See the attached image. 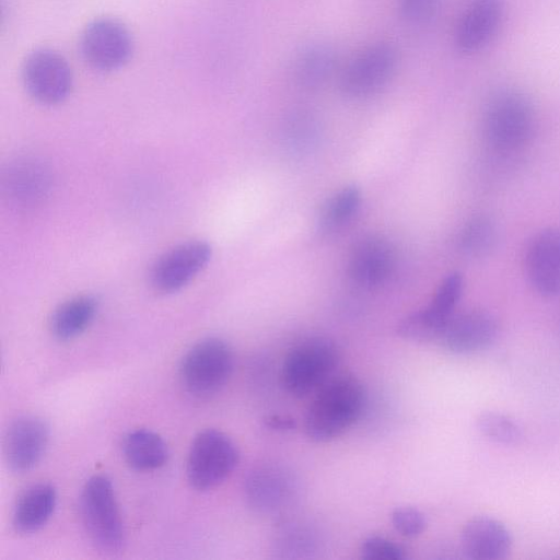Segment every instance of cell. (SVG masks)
<instances>
[{"mask_svg":"<svg viewBox=\"0 0 560 560\" xmlns=\"http://www.w3.org/2000/svg\"><path fill=\"white\" fill-rule=\"evenodd\" d=\"M527 277L537 292L546 296L560 293V230L536 234L525 255Z\"/></svg>","mask_w":560,"mask_h":560,"instance_id":"17","label":"cell"},{"mask_svg":"<svg viewBox=\"0 0 560 560\" xmlns=\"http://www.w3.org/2000/svg\"><path fill=\"white\" fill-rule=\"evenodd\" d=\"M398 65L397 49L376 42L359 51L340 71L339 89L350 98H364L384 88Z\"/></svg>","mask_w":560,"mask_h":560,"instance_id":"8","label":"cell"},{"mask_svg":"<svg viewBox=\"0 0 560 560\" xmlns=\"http://www.w3.org/2000/svg\"><path fill=\"white\" fill-rule=\"evenodd\" d=\"M296 491L293 475L278 465H260L248 471L244 493L248 505L259 513H275L287 508Z\"/></svg>","mask_w":560,"mask_h":560,"instance_id":"15","label":"cell"},{"mask_svg":"<svg viewBox=\"0 0 560 560\" xmlns=\"http://www.w3.org/2000/svg\"><path fill=\"white\" fill-rule=\"evenodd\" d=\"M98 302L92 295L74 296L60 304L50 318V330L59 340H70L81 335L93 322Z\"/></svg>","mask_w":560,"mask_h":560,"instance_id":"23","label":"cell"},{"mask_svg":"<svg viewBox=\"0 0 560 560\" xmlns=\"http://www.w3.org/2000/svg\"><path fill=\"white\" fill-rule=\"evenodd\" d=\"M463 288L464 279L459 272L446 276L425 308L416 311L399 322L397 334L416 342L438 340L444 325L455 313Z\"/></svg>","mask_w":560,"mask_h":560,"instance_id":"10","label":"cell"},{"mask_svg":"<svg viewBox=\"0 0 560 560\" xmlns=\"http://www.w3.org/2000/svg\"><path fill=\"white\" fill-rule=\"evenodd\" d=\"M237 463L238 451L229 435L215 429L200 431L188 453V481L199 491L213 489L232 474Z\"/></svg>","mask_w":560,"mask_h":560,"instance_id":"6","label":"cell"},{"mask_svg":"<svg viewBox=\"0 0 560 560\" xmlns=\"http://www.w3.org/2000/svg\"><path fill=\"white\" fill-rule=\"evenodd\" d=\"M49 436V425L37 416H22L12 421L3 439L8 467L14 472L34 468L46 452Z\"/></svg>","mask_w":560,"mask_h":560,"instance_id":"13","label":"cell"},{"mask_svg":"<svg viewBox=\"0 0 560 560\" xmlns=\"http://www.w3.org/2000/svg\"><path fill=\"white\" fill-rule=\"evenodd\" d=\"M362 558L368 560H402L405 549L397 542L377 535L366 537L360 548Z\"/></svg>","mask_w":560,"mask_h":560,"instance_id":"28","label":"cell"},{"mask_svg":"<svg viewBox=\"0 0 560 560\" xmlns=\"http://www.w3.org/2000/svg\"><path fill=\"white\" fill-rule=\"evenodd\" d=\"M79 49L90 68L98 72H113L129 62L135 43L122 22L101 18L84 27L79 39Z\"/></svg>","mask_w":560,"mask_h":560,"instance_id":"7","label":"cell"},{"mask_svg":"<svg viewBox=\"0 0 560 560\" xmlns=\"http://www.w3.org/2000/svg\"><path fill=\"white\" fill-rule=\"evenodd\" d=\"M504 13L503 0H471L454 33L456 49L464 55L482 50L495 36Z\"/></svg>","mask_w":560,"mask_h":560,"instance_id":"16","label":"cell"},{"mask_svg":"<svg viewBox=\"0 0 560 560\" xmlns=\"http://www.w3.org/2000/svg\"><path fill=\"white\" fill-rule=\"evenodd\" d=\"M365 399V389L354 375L330 377L307 408L304 420L307 438L325 443L340 436L360 418Z\"/></svg>","mask_w":560,"mask_h":560,"instance_id":"1","label":"cell"},{"mask_svg":"<svg viewBox=\"0 0 560 560\" xmlns=\"http://www.w3.org/2000/svg\"><path fill=\"white\" fill-rule=\"evenodd\" d=\"M211 254V246L200 240L172 247L153 262L149 272L150 285L160 293L183 289L203 270Z\"/></svg>","mask_w":560,"mask_h":560,"instance_id":"11","label":"cell"},{"mask_svg":"<svg viewBox=\"0 0 560 560\" xmlns=\"http://www.w3.org/2000/svg\"><path fill=\"white\" fill-rule=\"evenodd\" d=\"M80 512L84 529L101 550L115 552L125 544V528L112 480L94 475L83 486Z\"/></svg>","mask_w":560,"mask_h":560,"instance_id":"3","label":"cell"},{"mask_svg":"<svg viewBox=\"0 0 560 560\" xmlns=\"http://www.w3.org/2000/svg\"><path fill=\"white\" fill-rule=\"evenodd\" d=\"M338 70V56L326 44H313L304 48L295 59L293 74L303 89L315 90L324 86Z\"/></svg>","mask_w":560,"mask_h":560,"instance_id":"21","label":"cell"},{"mask_svg":"<svg viewBox=\"0 0 560 560\" xmlns=\"http://www.w3.org/2000/svg\"><path fill=\"white\" fill-rule=\"evenodd\" d=\"M460 549L472 560H502L512 549V535L499 520L480 515L466 522L460 532Z\"/></svg>","mask_w":560,"mask_h":560,"instance_id":"19","label":"cell"},{"mask_svg":"<svg viewBox=\"0 0 560 560\" xmlns=\"http://www.w3.org/2000/svg\"><path fill=\"white\" fill-rule=\"evenodd\" d=\"M497 318L483 310L454 313L444 325L439 341L446 350L457 354L475 353L490 347L497 339Z\"/></svg>","mask_w":560,"mask_h":560,"instance_id":"14","label":"cell"},{"mask_svg":"<svg viewBox=\"0 0 560 560\" xmlns=\"http://www.w3.org/2000/svg\"><path fill=\"white\" fill-rule=\"evenodd\" d=\"M439 2L440 0H398V10L406 22L420 25L434 16Z\"/></svg>","mask_w":560,"mask_h":560,"instance_id":"30","label":"cell"},{"mask_svg":"<svg viewBox=\"0 0 560 560\" xmlns=\"http://www.w3.org/2000/svg\"><path fill=\"white\" fill-rule=\"evenodd\" d=\"M21 75L28 95L43 105L63 102L73 85L72 69L67 59L50 48L32 51L23 62Z\"/></svg>","mask_w":560,"mask_h":560,"instance_id":"9","label":"cell"},{"mask_svg":"<svg viewBox=\"0 0 560 560\" xmlns=\"http://www.w3.org/2000/svg\"><path fill=\"white\" fill-rule=\"evenodd\" d=\"M476 424L481 435L495 444L515 446L524 439L520 424L501 412L485 411L478 416Z\"/></svg>","mask_w":560,"mask_h":560,"instance_id":"26","label":"cell"},{"mask_svg":"<svg viewBox=\"0 0 560 560\" xmlns=\"http://www.w3.org/2000/svg\"><path fill=\"white\" fill-rule=\"evenodd\" d=\"M54 185L50 167L42 160L22 156L11 161L2 174V190L10 202L33 208L49 196Z\"/></svg>","mask_w":560,"mask_h":560,"instance_id":"12","label":"cell"},{"mask_svg":"<svg viewBox=\"0 0 560 560\" xmlns=\"http://www.w3.org/2000/svg\"><path fill=\"white\" fill-rule=\"evenodd\" d=\"M390 521L396 532L407 538L420 536L427 527L423 513L408 505L396 508L392 512Z\"/></svg>","mask_w":560,"mask_h":560,"instance_id":"27","label":"cell"},{"mask_svg":"<svg viewBox=\"0 0 560 560\" xmlns=\"http://www.w3.org/2000/svg\"><path fill=\"white\" fill-rule=\"evenodd\" d=\"M126 463L138 471H151L162 467L168 457L167 445L155 432L137 429L128 432L121 444Z\"/></svg>","mask_w":560,"mask_h":560,"instance_id":"22","label":"cell"},{"mask_svg":"<svg viewBox=\"0 0 560 560\" xmlns=\"http://www.w3.org/2000/svg\"><path fill=\"white\" fill-rule=\"evenodd\" d=\"M57 502L52 485L40 482L28 487L18 499L13 510L16 532L31 534L42 528L50 518Z\"/></svg>","mask_w":560,"mask_h":560,"instance_id":"20","label":"cell"},{"mask_svg":"<svg viewBox=\"0 0 560 560\" xmlns=\"http://www.w3.org/2000/svg\"><path fill=\"white\" fill-rule=\"evenodd\" d=\"M339 360L337 346L324 337H313L295 345L281 368V384L295 396L304 397L319 389L334 373Z\"/></svg>","mask_w":560,"mask_h":560,"instance_id":"5","label":"cell"},{"mask_svg":"<svg viewBox=\"0 0 560 560\" xmlns=\"http://www.w3.org/2000/svg\"><path fill=\"white\" fill-rule=\"evenodd\" d=\"M534 109L528 97L514 89H504L488 101L482 115L487 143L500 152L522 148L534 129Z\"/></svg>","mask_w":560,"mask_h":560,"instance_id":"2","label":"cell"},{"mask_svg":"<svg viewBox=\"0 0 560 560\" xmlns=\"http://www.w3.org/2000/svg\"><path fill=\"white\" fill-rule=\"evenodd\" d=\"M266 425L277 431H290L294 429L295 421L290 417L272 415L266 418Z\"/></svg>","mask_w":560,"mask_h":560,"instance_id":"31","label":"cell"},{"mask_svg":"<svg viewBox=\"0 0 560 560\" xmlns=\"http://www.w3.org/2000/svg\"><path fill=\"white\" fill-rule=\"evenodd\" d=\"M394 267V249L382 236H364L350 250L348 272L361 287L374 288L383 284L393 273Z\"/></svg>","mask_w":560,"mask_h":560,"instance_id":"18","label":"cell"},{"mask_svg":"<svg viewBox=\"0 0 560 560\" xmlns=\"http://www.w3.org/2000/svg\"><path fill=\"white\" fill-rule=\"evenodd\" d=\"M233 368L230 345L221 338L208 337L196 342L182 359L179 381L189 395L207 398L224 387Z\"/></svg>","mask_w":560,"mask_h":560,"instance_id":"4","label":"cell"},{"mask_svg":"<svg viewBox=\"0 0 560 560\" xmlns=\"http://www.w3.org/2000/svg\"><path fill=\"white\" fill-rule=\"evenodd\" d=\"M280 548L282 552L289 553V557H303V553L313 551L314 538L305 528L288 526L280 533Z\"/></svg>","mask_w":560,"mask_h":560,"instance_id":"29","label":"cell"},{"mask_svg":"<svg viewBox=\"0 0 560 560\" xmlns=\"http://www.w3.org/2000/svg\"><path fill=\"white\" fill-rule=\"evenodd\" d=\"M361 199V190L354 185H348L335 192L322 208L319 228L325 232L342 228L359 210Z\"/></svg>","mask_w":560,"mask_h":560,"instance_id":"24","label":"cell"},{"mask_svg":"<svg viewBox=\"0 0 560 560\" xmlns=\"http://www.w3.org/2000/svg\"><path fill=\"white\" fill-rule=\"evenodd\" d=\"M497 238L498 230L494 221L488 215H477L463 228L458 246L468 256L481 257L494 248Z\"/></svg>","mask_w":560,"mask_h":560,"instance_id":"25","label":"cell"}]
</instances>
